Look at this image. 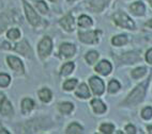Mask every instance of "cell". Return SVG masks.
<instances>
[{
  "instance_id": "34",
  "label": "cell",
  "mask_w": 152,
  "mask_h": 134,
  "mask_svg": "<svg viewBox=\"0 0 152 134\" xmlns=\"http://www.w3.org/2000/svg\"><path fill=\"white\" fill-rule=\"evenodd\" d=\"M125 131L128 132V133H136V129L134 128V126H132V125H129V126L125 127Z\"/></svg>"
},
{
  "instance_id": "3",
  "label": "cell",
  "mask_w": 152,
  "mask_h": 134,
  "mask_svg": "<svg viewBox=\"0 0 152 134\" xmlns=\"http://www.w3.org/2000/svg\"><path fill=\"white\" fill-rule=\"evenodd\" d=\"M53 48V44L52 40L49 37H44L41 40V43L39 44V54L42 56V58H45L47 56Z\"/></svg>"
},
{
  "instance_id": "37",
  "label": "cell",
  "mask_w": 152,
  "mask_h": 134,
  "mask_svg": "<svg viewBox=\"0 0 152 134\" xmlns=\"http://www.w3.org/2000/svg\"><path fill=\"white\" fill-rule=\"evenodd\" d=\"M148 132H149V133H152V126L148 127Z\"/></svg>"
},
{
  "instance_id": "22",
  "label": "cell",
  "mask_w": 152,
  "mask_h": 134,
  "mask_svg": "<svg viewBox=\"0 0 152 134\" xmlns=\"http://www.w3.org/2000/svg\"><path fill=\"white\" fill-rule=\"evenodd\" d=\"M59 110L63 114H69L71 113V111L73 110V104L70 103V102H63V103H60L59 104Z\"/></svg>"
},
{
  "instance_id": "13",
  "label": "cell",
  "mask_w": 152,
  "mask_h": 134,
  "mask_svg": "<svg viewBox=\"0 0 152 134\" xmlns=\"http://www.w3.org/2000/svg\"><path fill=\"white\" fill-rule=\"evenodd\" d=\"M121 60L128 64H134L138 60H140V55L137 52H129V53H125L123 56H121Z\"/></svg>"
},
{
  "instance_id": "15",
  "label": "cell",
  "mask_w": 152,
  "mask_h": 134,
  "mask_svg": "<svg viewBox=\"0 0 152 134\" xmlns=\"http://www.w3.org/2000/svg\"><path fill=\"white\" fill-rule=\"evenodd\" d=\"M60 24L64 28L66 31H73L74 29V19L71 15H66L60 20Z\"/></svg>"
},
{
  "instance_id": "5",
  "label": "cell",
  "mask_w": 152,
  "mask_h": 134,
  "mask_svg": "<svg viewBox=\"0 0 152 134\" xmlns=\"http://www.w3.org/2000/svg\"><path fill=\"white\" fill-rule=\"evenodd\" d=\"M90 86H91V89L94 93L95 95H102L104 93V83L103 81L101 80L98 77H92L89 81Z\"/></svg>"
},
{
  "instance_id": "1",
  "label": "cell",
  "mask_w": 152,
  "mask_h": 134,
  "mask_svg": "<svg viewBox=\"0 0 152 134\" xmlns=\"http://www.w3.org/2000/svg\"><path fill=\"white\" fill-rule=\"evenodd\" d=\"M148 83H149V81H146L144 83L139 84L138 86H136V89L126 98L125 103L129 105H136L137 103L142 101L145 95H146V86Z\"/></svg>"
},
{
  "instance_id": "14",
  "label": "cell",
  "mask_w": 152,
  "mask_h": 134,
  "mask_svg": "<svg viewBox=\"0 0 152 134\" xmlns=\"http://www.w3.org/2000/svg\"><path fill=\"white\" fill-rule=\"evenodd\" d=\"M15 50H16L17 52H19V53L24 54V55L31 56V54H32V51H31V49H30L29 45H28L25 40H23L22 43L17 44L16 47H15Z\"/></svg>"
},
{
  "instance_id": "41",
  "label": "cell",
  "mask_w": 152,
  "mask_h": 134,
  "mask_svg": "<svg viewBox=\"0 0 152 134\" xmlns=\"http://www.w3.org/2000/svg\"><path fill=\"white\" fill-rule=\"evenodd\" d=\"M71 1H74V0H71Z\"/></svg>"
},
{
  "instance_id": "29",
  "label": "cell",
  "mask_w": 152,
  "mask_h": 134,
  "mask_svg": "<svg viewBox=\"0 0 152 134\" xmlns=\"http://www.w3.org/2000/svg\"><path fill=\"white\" fill-rule=\"evenodd\" d=\"M114 129H115L114 125H111V123H103L100 127V131L103 132V133H113Z\"/></svg>"
},
{
  "instance_id": "25",
  "label": "cell",
  "mask_w": 152,
  "mask_h": 134,
  "mask_svg": "<svg viewBox=\"0 0 152 134\" xmlns=\"http://www.w3.org/2000/svg\"><path fill=\"white\" fill-rule=\"evenodd\" d=\"M74 70V64L72 62L70 63H66L65 65H63L62 68H61V75L62 76H68L70 75L72 71Z\"/></svg>"
},
{
  "instance_id": "28",
  "label": "cell",
  "mask_w": 152,
  "mask_h": 134,
  "mask_svg": "<svg viewBox=\"0 0 152 134\" xmlns=\"http://www.w3.org/2000/svg\"><path fill=\"white\" fill-rule=\"evenodd\" d=\"M120 89V84L117 80H113L109 82V85H108V91L111 93V94H114L116 91H118Z\"/></svg>"
},
{
  "instance_id": "9",
  "label": "cell",
  "mask_w": 152,
  "mask_h": 134,
  "mask_svg": "<svg viewBox=\"0 0 152 134\" xmlns=\"http://www.w3.org/2000/svg\"><path fill=\"white\" fill-rule=\"evenodd\" d=\"M0 113L2 115H10L13 113L11 102L9 101L6 97H2V99L0 101Z\"/></svg>"
},
{
  "instance_id": "2",
  "label": "cell",
  "mask_w": 152,
  "mask_h": 134,
  "mask_svg": "<svg viewBox=\"0 0 152 134\" xmlns=\"http://www.w3.org/2000/svg\"><path fill=\"white\" fill-rule=\"evenodd\" d=\"M114 20L115 22L122 28H128V29H134L135 24H134L133 20L126 15V14L122 13V12H117L114 15Z\"/></svg>"
},
{
  "instance_id": "8",
  "label": "cell",
  "mask_w": 152,
  "mask_h": 134,
  "mask_svg": "<svg viewBox=\"0 0 152 134\" xmlns=\"http://www.w3.org/2000/svg\"><path fill=\"white\" fill-rule=\"evenodd\" d=\"M95 70L98 71L100 75L102 76H107L110 73L111 71V64L108 61H101L96 67H95Z\"/></svg>"
},
{
  "instance_id": "20",
  "label": "cell",
  "mask_w": 152,
  "mask_h": 134,
  "mask_svg": "<svg viewBox=\"0 0 152 134\" xmlns=\"http://www.w3.org/2000/svg\"><path fill=\"white\" fill-rule=\"evenodd\" d=\"M78 24L82 28H88V27H90V26L92 24V20H91V18H90V17L86 16V15H83V16L79 17Z\"/></svg>"
},
{
  "instance_id": "26",
  "label": "cell",
  "mask_w": 152,
  "mask_h": 134,
  "mask_svg": "<svg viewBox=\"0 0 152 134\" xmlns=\"http://www.w3.org/2000/svg\"><path fill=\"white\" fill-rule=\"evenodd\" d=\"M98 58H99L98 52H95V51H90V52L87 53V55H86V61H87L90 65H92V64H94L95 61L98 60Z\"/></svg>"
},
{
  "instance_id": "19",
  "label": "cell",
  "mask_w": 152,
  "mask_h": 134,
  "mask_svg": "<svg viewBox=\"0 0 152 134\" xmlns=\"http://www.w3.org/2000/svg\"><path fill=\"white\" fill-rule=\"evenodd\" d=\"M76 95L78 97H80V98H88V97L90 96L88 86L86 85V84H82V85L78 87V89L76 91Z\"/></svg>"
},
{
  "instance_id": "35",
  "label": "cell",
  "mask_w": 152,
  "mask_h": 134,
  "mask_svg": "<svg viewBox=\"0 0 152 134\" xmlns=\"http://www.w3.org/2000/svg\"><path fill=\"white\" fill-rule=\"evenodd\" d=\"M146 60L148 63H150V64H152V49H150L148 52H147L146 54Z\"/></svg>"
},
{
  "instance_id": "33",
  "label": "cell",
  "mask_w": 152,
  "mask_h": 134,
  "mask_svg": "<svg viewBox=\"0 0 152 134\" xmlns=\"http://www.w3.org/2000/svg\"><path fill=\"white\" fill-rule=\"evenodd\" d=\"M37 8H38L39 11L42 12V13H46L47 12V6L43 1H38V2H37Z\"/></svg>"
},
{
  "instance_id": "11",
  "label": "cell",
  "mask_w": 152,
  "mask_h": 134,
  "mask_svg": "<svg viewBox=\"0 0 152 134\" xmlns=\"http://www.w3.org/2000/svg\"><path fill=\"white\" fill-rule=\"evenodd\" d=\"M130 10L132 11V13L134 15H137V16H141L144 15L145 12H146V8H145V4L140 1H137V2H134L132 6H130Z\"/></svg>"
},
{
  "instance_id": "12",
  "label": "cell",
  "mask_w": 152,
  "mask_h": 134,
  "mask_svg": "<svg viewBox=\"0 0 152 134\" xmlns=\"http://www.w3.org/2000/svg\"><path fill=\"white\" fill-rule=\"evenodd\" d=\"M109 2V0H89L88 3L94 11H102Z\"/></svg>"
},
{
  "instance_id": "38",
  "label": "cell",
  "mask_w": 152,
  "mask_h": 134,
  "mask_svg": "<svg viewBox=\"0 0 152 134\" xmlns=\"http://www.w3.org/2000/svg\"><path fill=\"white\" fill-rule=\"evenodd\" d=\"M0 133H8V132H7L6 130H1V131H0Z\"/></svg>"
},
{
  "instance_id": "36",
  "label": "cell",
  "mask_w": 152,
  "mask_h": 134,
  "mask_svg": "<svg viewBox=\"0 0 152 134\" xmlns=\"http://www.w3.org/2000/svg\"><path fill=\"white\" fill-rule=\"evenodd\" d=\"M147 26H149V27H151V28H152V19H151V20H149L148 22H147Z\"/></svg>"
},
{
  "instance_id": "31",
  "label": "cell",
  "mask_w": 152,
  "mask_h": 134,
  "mask_svg": "<svg viewBox=\"0 0 152 134\" xmlns=\"http://www.w3.org/2000/svg\"><path fill=\"white\" fill-rule=\"evenodd\" d=\"M20 36V32L17 29H11L8 31V37L10 40H17Z\"/></svg>"
},
{
  "instance_id": "10",
  "label": "cell",
  "mask_w": 152,
  "mask_h": 134,
  "mask_svg": "<svg viewBox=\"0 0 152 134\" xmlns=\"http://www.w3.org/2000/svg\"><path fill=\"white\" fill-rule=\"evenodd\" d=\"M60 54L63 58H70L75 54V47L71 44H62L60 47Z\"/></svg>"
},
{
  "instance_id": "21",
  "label": "cell",
  "mask_w": 152,
  "mask_h": 134,
  "mask_svg": "<svg viewBox=\"0 0 152 134\" xmlns=\"http://www.w3.org/2000/svg\"><path fill=\"white\" fill-rule=\"evenodd\" d=\"M128 42V37L125 35H118V36H115L111 40V43L114 44L115 46H122L124 44H126Z\"/></svg>"
},
{
  "instance_id": "23",
  "label": "cell",
  "mask_w": 152,
  "mask_h": 134,
  "mask_svg": "<svg viewBox=\"0 0 152 134\" xmlns=\"http://www.w3.org/2000/svg\"><path fill=\"white\" fill-rule=\"evenodd\" d=\"M80 132H83V128L76 122L71 123L66 129V133H80Z\"/></svg>"
},
{
  "instance_id": "6",
  "label": "cell",
  "mask_w": 152,
  "mask_h": 134,
  "mask_svg": "<svg viewBox=\"0 0 152 134\" xmlns=\"http://www.w3.org/2000/svg\"><path fill=\"white\" fill-rule=\"evenodd\" d=\"M24 6H25V11H26V15H27V18L30 24H32V26L39 24V22H40V17L38 16V14L35 13L34 10L31 8V6L25 2Z\"/></svg>"
},
{
  "instance_id": "40",
  "label": "cell",
  "mask_w": 152,
  "mask_h": 134,
  "mask_svg": "<svg viewBox=\"0 0 152 134\" xmlns=\"http://www.w3.org/2000/svg\"><path fill=\"white\" fill-rule=\"evenodd\" d=\"M50 1H54V2H56V1H58V0H50Z\"/></svg>"
},
{
  "instance_id": "17",
  "label": "cell",
  "mask_w": 152,
  "mask_h": 134,
  "mask_svg": "<svg viewBox=\"0 0 152 134\" xmlns=\"http://www.w3.org/2000/svg\"><path fill=\"white\" fill-rule=\"evenodd\" d=\"M33 107H34V102L32 101L29 98H26V99L23 100L22 102V109H23V113H29L30 111L32 110Z\"/></svg>"
},
{
  "instance_id": "7",
  "label": "cell",
  "mask_w": 152,
  "mask_h": 134,
  "mask_svg": "<svg viewBox=\"0 0 152 134\" xmlns=\"http://www.w3.org/2000/svg\"><path fill=\"white\" fill-rule=\"evenodd\" d=\"M8 63L10 65L11 68H13L15 71L19 73H24V66H23V63L22 61L15 56H8Z\"/></svg>"
},
{
  "instance_id": "27",
  "label": "cell",
  "mask_w": 152,
  "mask_h": 134,
  "mask_svg": "<svg viewBox=\"0 0 152 134\" xmlns=\"http://www.w3.org/2000/svg\"><path fill=\"white\" fill-rule=\"evenodd\" d=\"M76 85H77V80L71 79V80L65 81L64 84H63V89H64L65 91H72L73 89H75Z\"/></svg>"
},
{
  "instance_id": "24",
  "label": "cell",
  "mask_w": 152,
  "mask_h": 134,
  "mask_svg": "<svg viewBox=\"0 0 152 134\" xmlns=\"http://www.w3.org/2000/svg\"><path fill=\"white\" fill-rule=\"evenodd\" d=\"M147 73V69L145 67H138V68H136L132 71V77L134 79H139L141 78L142 76H145Z\"/></svg>"
},
{
  "instance_id": "39",
  "label": "cell",
  "mask_w": 152,
  "mask_h": 134,
  "mask_svg": "<svg viewBox=\"0 0 152 134\" xmlns=\"http://www.w3.org/2000/svg\"><path fill=\"white\" fill-rule=\"evenodd\" d=\"M149 2H150V4L152 6V0H149Z\"/></svg>"
},
{
  "instance_id": "16",
  "label": "cell",
  "mask_w": 152,
  "mask_h": 134,
  "mask_svg": "<svg viewBox=\"0 0 152 134\" xmlns=\"http://www.w3.org/2000/svg\"><path fill=\"white\" fill-rule=\"evenodd\" d=\"M91 105H92L93 111L95 113H99V114H102L106 111V105L99 99H93L91 101Z\"/></svg>"
},
{
  "instance_id": "30",
  "label": "cell",
  "mask_w": 152,
  "mask_h": 134,
  "mask_svg": "<svg viewBox=\"0 0 152 134\" xmlns=\"http://www.w3.org/2000/svg\"><path fill=\"white\" fill-rule=\"evenodd\" d=\"M10 81H11V78H10L8 75L0 73V86H1V87L8 86L9 84H10Z\"/></svg>"
},
{
  "instance_id": "4",
  "label": "cell",
  "mask_w": 152,
  "mask_h": 134,
  "mask_svg": "<svg viewBox=\"0 0 152 134\" xmlns=\"http://www.w3.org/2000/svg\"><path fill=\"white\" fill-rule=\"evenodd\" d=\"M98 34L96 31H89V32H79V40L86 44H94L98 42Z\"/></svg>"
},
{
  "instance_id": "18",
  "label": "cell",
  "mask_w": 152,
  "mask_h": 134,
  "mask_svg": "<svg viewBox=\"0 0 152 134\" xmlns=\"http://www.w3.org/2000/svg\"><path fill=\"white\" fill-rule=\"evenodd\" d=\"M39 97L43 102H49L52 100V91L48 89H43L39 91Z\"/></svg>"
},
{
  "instance_id": "32",
  "label": "cell",
  "mask_w": 152,
  "mask_h": 134,
  "mask_svg": "<svg viewBox=\"0 0 152 134\" xmlns=\"http://www.w3.org/2000/svg\"><path fill=\"white\" fill-rule=\"evenodd\" d=\"M141 116H142V118H145V119H150V118L152 117V109L150 107H145L144 110H142V112H141Z\"/></svg>"
}]
</instances>
